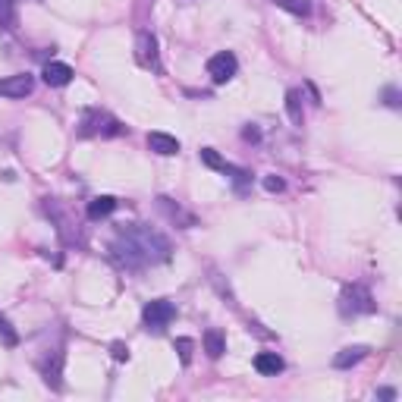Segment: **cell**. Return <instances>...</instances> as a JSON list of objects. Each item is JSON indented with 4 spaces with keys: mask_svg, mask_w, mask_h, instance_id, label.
<instances>
[{
    "mask_svg": "<svg viewBox=\"0 0 402 402\" xmlns=\"http://www.w3.org/2000/svg\"><path fill=\"white\" fill-rule=\"evenodd\" d=\"M242 139H245V141H258V139H261V132H258L255 126H249V129L242 132Z\"/></svg>",
    "mask_w": 402,
    "mask_h": 402,
    "instance_id": "cell-24",
    "label": "cell"
},
{
    "mask_svg": "<svg viewBox=\"0 0 402 402\" xmlns=\"http://www.w3.org/2000/svg\"><path fill=\"white\" fill-rule=\"evenodd\" d=\"M223 173L233 179L236 192H245V186L251 183V173H249V170H239V167H233V164H223Z\"/></svg>",
    "mask_w": 402,
    "mask_h": 402,
    "instance_id": "cell-15",
    "label": "cell"
},
{
    "mask_svg": "<svg viewBox=\"0 0 402 402\" xmlns=\"http://www.w3.org/2000/svg\"><path fill=\"white\" fill-rule=\"evenodd\" d=\"M377 308V305H374V299H371V293H368L365 286H359V283H355V286H346L342 289V296H340V311L342 314H371V311Z\"/></svg>",
    "mask_w": 402,
    "mask_h": 402,
    "instance_id": "cell-3",
    "label": "cell"
},
{
    "mask_svg": "<svg viewBox=\"0 0 402 402\" xmlns=\"http://www.w3.org/2000/svg\"><path fill=\"white\" fill-rule=\"evenodd\" d=\"M135 60H139L145 69H160L158 38H154L151 32H139V38H135Z\"/></svg>",
    "mask_w": 402,
    "mask_h": 402,
    "instance_id": "cell-6",
    "label": "cell"
},
{
    "mask_svg": "<svg viewBox=\"0 0 402 402\" xmlns=\"http://www.w3.org/2000/svg\"><path fill=\"white\" fill-rule=\"evenodd\" d=\"M205 352L211 355V359H220V355L226 352V336L220 333L217 327H211V330H205Z\"/></svg>",
    "mask_w": 402,
    "mask_h": 402,
    "instance_id": "cell-13",
    "label": "cell"
},
{
    "mask_svg": "<svg viewBox=\"0 0 402 402\" xmlns=\"http://www.w3.org/2000/svg\"><path fill=\"white\" fill-rule=\"evenodd\" d=\"M399 95H396V88H390V92H387V104H390V107H399Z\"/></svg>",
    "mask_w": 402,
    "mask_h": 402,
    "instance_id": "cell-25",
    "label": "cell"
},
{
    "mask_svg": "<svg viewBox=\"0 0 402 402\" xmlns=\"http://www.w3.org/2000/svg\"><path fill=\"white\" fill-rule=\"evenodd\" d=\"M116 211V198L113 195H98V198H92L88 201V220H101V217H107V214H113Z\"/></svg>",
    "mask_w": 402,
    "mask_h": 402,
    "instance_id": "cell-12",
    "label": "cell"
},
{
    "mask_svg": "<svg viewBox=\"0 0 402 402\" xmlns=\"http://www.w3.org/2000/svg\"><path fill=\"white\" fill-rule=\"evenodd\" d=\"M255 371L264 377H277L283 371V359L277 352H258L255 355Z\"/></svg>",
    "mask_w": 402,
    "mask_h": 402,
    "instance_id": "cell-10",
    "label": "cell"
},
{
    "mask_svg": "<svg viewBox=\"0 0 402 402\" xmlns=\"http://www.w3.org/2000/svg\"><path fill=\"white\" fill-rule=\"evenodd\" d=\"M16 25V6L13 0H0V29H13Z\"/></svg>",
    "mask_w": 402,
    "mask_h": 402,
    "instance_id": "cell-17",
    "label": "cell"
},
{
    "mask_svg": "<svg viewBox=\"0 0 402 402\" xmlns=\"http://www.w3.org/2000/svg\"><path fill=\"white\" fill-rule=\"evenodd\" d=\"M158 201H160V207H164V211L170 214V220H183L186 226H192V223H195V220H192V217H186V214L179 211V207H173V205H170V198H158Z\"/></svg>",
    "mask_w": 402,
    "mask_h": 402,
    "instance_id": "cell-21",
    "label": "cell"
},
{
    "mask_svg": "<svg viewBox=\"0 0 402 402\" xmlns=\"http://www.w3.org/2000/svg\"><path fill=\"white\" fill-rule=\"evenodd\" d=\"M148 148L154 154H160V158H173V154H179V139H173L167 132H148Z\"/></svg>",
    "mask_w": 402,
    "mask_h": 402,
    "instance_id": "cell-9",
    "label": "cell"
},
{
    "mask_svg": "<svg viewBox=\"0 0 402 402\" xmlns=\"http://www.w3.org/2000/svg\"><path fill=\"white\" fill-rule=\"evenodd\" d=\"M368 355V346H346L340 355L333 359V368H340V371H346V368H352V365H359L361 359Z\"/></svg>",
    "mask_w": 402,
    "mask_h": 402,
    "instance_id": "cell-11",
    "label": "cell"
},
{
    "mask_svg": "<svg viewBox=\"0 0 402 402\" xmlns=\"http://www.w3.org/2000/svg\"><path fill=\"white\" fill-rule=\"evenodd\" d=\"M44 82H48L50 88H63V85H69V82H73V67H69V63H48V67H44Z\"/></svg>",
    "mask_w": 402,
    "mask_h": 402,
    "instance_id": "cell-8",
    "label": "cell"
},
{
    "mask_svg": "<svg viewBox=\"0 0 402 402\" xmlns=\"http://www.w3.org/2000/svg\"><path fill=\"white\" fill-rule=\"evenodd\" d=\"M192 349H195V342H192L189 336H179L176 340V352H179V361H183V365L192 361Z\"/></svg>",
    "mask_w": 402,
    "mask_h": 402,
    "instance_id": "cell-19",
    "label": "cell"
},
{
    "mask_svg": "<svg viewBox=\"0 0 402 402\" xmlns=\"http://www.w3.org/2000/svg\"><path fill=\"white\" fill-rule=\"evenodd\" d=\"M236 69H239V60L230 50H220V54H214L211 60H207V76H211L214 85H226V82L236 76Z\"/></svg>",
    "mask_w": 402,
    "mask_h": 402,
    "instance_id": "cell-5",
    "label": "cell"
},
{
    "mask_svg": "<svg viewBox=\"0 0 402 402\" xmlns=\"http://www.w3.org/2000/svg\"><path fill=\"white\" fill-rule=\"evenodd\" d=\"M32 88H35V79L29 73L6 76V79H0V98H25V95H32Z\"/></svg>",
    "mask_w": 402,
    "mask_h": 402,
    "instance_id": "cell-7",
    "label": "cell"
},
{
    "mask_svg": "<svg viewBox=\"0 0 402 402\" xmlns=\"http://www.w3.org/2000/svg\"><path fill=\"white\" fill-rule=\"evenodd\" d=\"M286 113H289V120H293L296 126H302L305 110H302V92L299 88H289L286 92Z\"/></svg>",
    "mask_w": 402,
    "mask_h": 402,
    "instance_id": "cell-14",
    "label": "cell"
},
{
    "mask_svg": "<svg viewBox=\"0 0 402 402\" xmlns=\"http://www.w3.org/2000/svg\"><path fill=\"white\" fill-rule=\"evenodd\" d=\"M79 126H82L79 129L82 135H104V139L126 132V126H123L116 116H110L107 110H85V116H82Z\"/></svg>",
    "mask_w": 402,
    "mask_h": 402,
    "instance_id": "cell-2",
    "label": "cell"
},
{
    "mask_svg": "<svg viewBox=\"0 0 402 402\" xmlns=\"http://www.w3.org/2000/svg\"><path fill=\"white\" fill-rule=\"evenodd\" d=\"M264 189L268 192H283L286 189V183H283L280 176H264Z\"/></svg>",
    "mask_w": 402,
    "mask_h": 402,
    "instance_id": "cell-23",
    "label": "cell"
},
{
    "mask_svg": "<svg viewBox=\"0 0 402 402\" xmlns=\"http://www.w3.org/2000/svg\"><path fill=\"white\" fill-rule=\"evenodd\" d=\"M201 160H205V164L211 167V170H223V164H226V160L220 158V154L214 151V148H201Z\"/></svg>",
    "mask_w": 402,
    "mask_h": 402,
    "instance_id": "cell-20",
    "label": "cell"
},
{
    "mask_svg": "<svg viewBox=\"0 0 402 402\" xmlns=\"http://www.w3.org/2000/svg\"><path fill=\"white\" fill-rule=\"evenodd\" d=\"M173 317H176V305L167 302V299L148 302L145 311H141V324H145V330H154V333H160V330H164Z\"/></svg>",
    "mask_w": 402,
    "mask_h": 402,
    "instance_id": "cell-4",
    "label": "cell"
},
{
    "mask_svg": "<svg viewBox=\"0 0 402 402\" xmlns=\"http://www.w3.org/2000/svg\"><path fill=\"white\" fill-rule=\"evenodd\" d=\"M0 342H4V346H19V333L13 330V324L6 321L4 314H0Z\"/></svg>",
    "mask_w": 402,
    "mask_h": 402,
    "instance_id": "cell-18",
    "label": "cell"
},
{
    "mask_svg": "<svg viewBox=\"0 0 402 402\" xmlns=\"http://www.w3.org/2000/svg\"><path fill=\"white\" fill-rule=\"evenodd\" d=\"M113 261H120L126 270H139L148 264H160L170 258V242L160 233H154L145 223H129L120 230V236L110 245Z\"/></svg>",
    "mask_w": 402,
    "mask_h": 402,
    "instance_id": "cell-1",
    "label": "cell"
},
{
    "mask_svg": "<svg viewBox=\"0 0 402 402\" xmlns=\"http://www.w3.org/2000/svg\"><path fill=\"white\" fill-rule=\"evenodd\" d=\"M110 355H113L116 361H129V346L126 342H113V346H110Z\"/></svg>",
    "mask_w": 402,
    "mask_h": 402,
    "instance_id": "cell-22",
    "label": "cell"
},
{
    "mask_svg": "<svg viewBox=\"0 0 402 402\" xmlns=\"http://www.w3.org/2000/svg\"><path fill=\"white\" fill-rule=\"evenodd\" d=\"M277 6H283L286 13H293V16H308L311 13V0H274Z\"/></svg>",
    "mask_w": 402,
    "mask_h": 402,
    "instance_id": "cell-16",
    "label": "cell"
}]
</instances>
